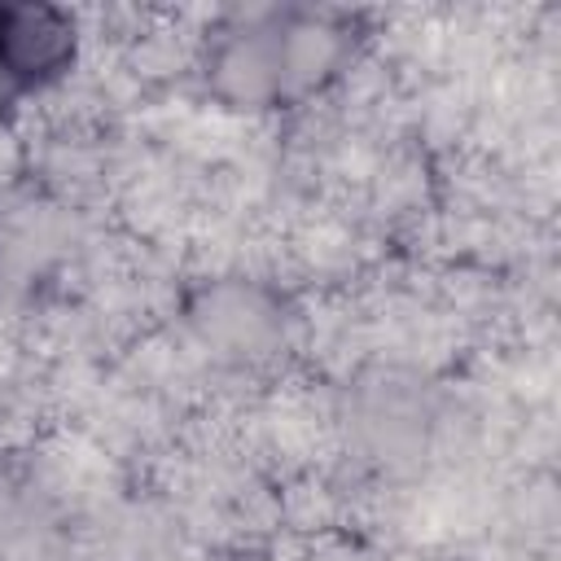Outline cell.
<instances>
[{
    "label": "cell",
    "mask_w": 561,
    "mask_h": 561,
    "mask_svg": "<svg viewBox=\"0 0 561 561\" xmlns=\"http://www.w3.org/2000/svg\"><path fill=\"white\" fill-rule=\"evenodd\" d=\"M75 18L53 4H0V79L4 88H35L70 70Z\"/></svg>",
    "instance_id": "cell-2"
},
{
    "label": "cell",
    "mask_w": 561,
    "mask_h": 561,
    "mask_svg": "<svg viewBox=\"0 0 561 561\" xmlns=\"http://www.w3.org/2000/svg\"><path fill=\"white\" fill-rule=\"evenodd\" d=\"M351 31L333 13L263 9L241 13L210 35V88L245 110H272L320 92L346 61Z\"/></svg>",
    "instance_id": "cell-1"
},
{
    "label": "cell",
    "mask_w": 561,
    "mask_h": 561,
    "mask_svg": "<svg viewBox=\"0 0 561 561\" xmlns=\"http://www.w3.org/2000/svg\"><path fill=\"white\" fill-rule=\"evenodd\" d=\"M4 92H9V88H4V79H0V96H4Z\"/></svg>",
    "instance_id": "cell-3"
}]
</instances>
